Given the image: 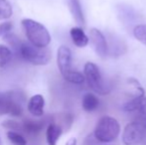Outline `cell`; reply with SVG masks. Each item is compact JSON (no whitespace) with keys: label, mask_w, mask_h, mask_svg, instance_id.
Here are the masks:
<instances>
[{"label":"cell","mask_w":146,"mask_h":145,"mask_svg":"<svg viewBox=\"0 0 146 145\" xmlns=\"http://www.w3.org/2000/svg\"><path fill=\"white\" fill-rule=\"evenodd\" d=\"M15 55L21 60L34 66H46L52 59V52L48 47L40 48L34 46L30 42L23 41L21 42Z\"/></svg>","instance_id":"obj_1"},{"label":"cell","mask_w":146,"mask_h":145,"mask_svg":"<svg viewBox=\"0 0 146 145\" xmlns=\"http://www.w3.org/2000/svg\"><path fill=\"white\" fill-rule=\"evenodd\" d=\"M22 26L28 41L34 46L47 48L51 43V35L48 29L38 21L25 18L22 20Z\"/></svg>","instance_id":"obj_2"},{"label":"cell","mask_w":146,"mask_h":145,"mask_svg":"<svg viewBox=\"0 0 146 145\" xmlns=\"http://www.w3.org/2000/svg\"><path fill=\"white\" fill-rule=\"evenodd\" d=\"M120 125L114 117L104 115L98 119L94 131V136L98 141L110 143L118 137Z\"/></svg>","instance_id":"obj_3"},{"label":"cell","mask_w":146,"mask_h":145,"mask_svg":"<svg viewBox=\"0 0 146 145\" xmlns=\"http://www.w3.org/2000/svg\"><path fill=\"white\" fill-rule=\"evenodd\" d=\"M25 101V95L19 91H10L0 93V115L9 114L20 116L23 113L22 103Z\"/></svg>","instance_id":"obj_4"},{"label":"cell","mask_w":146,"mask_h":145,"mask_svg":"<svg viewBox=\"0 0 146 145\" xmlns=\"http://www.w3.org/2000/svg\"><path fill=\"white\" fill-rule=\"evenodd\" d=\"M84 72L88 87L94 93L100 95H106L110 93V87L104 83L100 69L96 64L92 62L86 63Z\"/></svg>","instance_id":"obj_5"},{"label":"cell","mask_w":146,"mask_h":145,"mask_svg":"<svg viewBox=\"0 0 146 145\" xmlns=\"http://www.w3.org/2000/svg\"><path fill=\"white\" fill-rule=\"evenodd\" d=\"M146 135V128L136 120L129 122L124 127L122 133V142L124 145L139 144Z\"/></svg>","instance_id":"obj_6"},{"label":"cell","mask_w":146,"mask_h":145,"mask_svg":"<svg viewBox=\"0 0 146 145\" xmlns=\"http://www.w3.org/2000/svg\"><path fill=\"white\" fill-rule=\"evenodd\" d=\"M116 12L119 21L122 23V25L125 28H127V29L133 28L134 29L137 25H139V24H137L140 19L139 14L132 6L124 3L118 4L116 6Z\"/></svg>","instance_id":"obj_7"},{"label":"cell","mask_w":146,"mask_h":145,"mask_svg":"<svg viewBox=\"0 0 146 145\" xmlns=\"http://www.w3.org/2000/svg\"><path fill=\"white\" fill-rule=\"evenodd\" d=\"M90 41L94 52L98 57L104 59L108 56V40L100 30L96 28H92L90 31Z\"/></svg>","instance_id":"obj_8"},{"label":"cell","mask_w":146,"mask_h":145,"mask_svg":"<svg viewBox=\"0 0 146 145\" xmlns=\"http://www.w3.org/2000/svg\"><path fill=\"white\" fill-rule=\"evenodd\" d=\"M106 37L108 40V56L112 58H118L126 53L127 46L122 38L111 33H108Z\"/></svg>","instance_id":"obj_9"},{"label":"cell","mask_w":146,"mask_h":145,"mask_svg":"<svg viewBox=\"0 0 146 145\" xmlns=\"http://www.w3.org/2000/svg\"><path fill=\"white\" fill-rule=\"evenodd\" d=\"M57 65L63 77L72 71V51L69 47L64 45L59 47L57 52Z\"/></svg>","instance_id":"obj_10"},{"label":"cell","mask_w":146,"mask_h":145,"mask_svg":"<svg viewBox=\"0 0 146 145\" xmlns=\"http://www.w3.org/2000/svg\"><path fill=\"white\" fill-rule=\"evenodd\" d=\"M44 107L45 99L42 95H32L27 103L28 111L36 117H40L44 114Z\"/></svg>","instance_id":"obj_11"},{"label":"cell","mask_w":146,"mask_h":145,"mask_svg":"<svg viewBox=\"0 0 146 145\" xmlns=\"http://www.w3.org/2000/svg\"><path fill=\"white\" fill-rule=\"evenodd\" d=\"M67 1V5L69 8L70 12H71L72 16H73L74 20L76 23L79 25H85L86 19L85 15H84L83 8H82V4L80 0H66Z\"/></svg>","instance_id":"obj_12"},{"label":"cell","mask_w":146,"mask_h":145,"mask_svg":"<svg viewBox=\"0 0 146 145\" xmlns=\"http://www.w3.org/2000/svg\"><path fill=\"white\" fill-rule=\"evenodd\" d=\"M63 127L58 123L52 121L46 128V140L49 145H57L59 138L63 134Z\"/></svg>","instance_id":"obj_13"},{"label":"cell","mask_w":146,"mask_h":145,"mask_svg":"<svg viewBox=\"0 0 146 145\" xmlns=\"http://www.w3.org/2000/svg\"><path fill=\"white\" fill-rule=\"evenodd\" d=\"M70 35L73 43L79 48H84L90 42V38L86 35L85 31L81 27H73L70 30Z\"/></svg>","instance_id":"obj_14"},{"label":"cell","mask_w":146,"mask_h":145,"mask_svg":"<svg viewBox=\"0 0 146 145\" xmlns=\"http://www.w3.org/2000/svg\"><path fill=\"white\" fill-rule=\"evenodd\" d=\"M45 123L42 120H30L27 119L22 122V130L29 135H37L44 128Z\"/></svg>","instance_id":"obj_15"},{"label":"cell","mask_w":146,"mask_h":145,"mask_svg":"<svg viewBox=\"0 0 146 145\" xmlns=\"http://www.w3.org/2000/svg\"><path fill=\"white\" fill-rule=\"evenodd\" d=\"M82 105H83L84 110H86L88 112H92L98 107L100 99L94 93H86L83 97V101H82Z\"/></svg>","instance_id":"obj_16"},{"label":"cell","mask_w":146,"mask_h":145,"mask_svg":"<svg viewBox=\"0 0 146 145\" xmlns=\"http://www.w3.org/2000/svg\"><path fill=\"white\" fill-rule=\"evenodd\" d=\"M12 57H13V52L11 49L5 45L0 44V68L7 66L8 63L11 61Z\"/></svg>","instance_id":"obj_17"},{"label":"cell","mask_w":146,"mask_h":145,"mask_svg":"<svg viewBox=\"0 0 146 145\" xmlns=\"http://www.w3.org/2000/svg\"><path fill=\"white\" fill-rule=\"evenodd\" d=\"M13 14V8L8 0H0V21L7 20Z\"/></svg>","instance_id":"obj_18"},{"label":"cell","mask_w":146,"mask_h":145,"mask_svg":"<svg viewBox=\"0 0 146 145\" xmlns=\"http://www.w3.org/2000/svg\"><path fill=\"white\" fill-rule=\"evenodd\" d=\"M64 79L67 81H69V83H75V85H81V83H83L85 81L86 77L82 73L72 70L71 72H69L64 75Z\"/></svg>","instance_id":"obj_19"},{"label":"cell","mask_w":146,"mask_h":145,"mask_svg":"<svg viewBox=\"0 0 146 145\" xmlns=\"http://www.w3.org/2000/svg\"><path fill=\"white\" fill-rule=\"evenodd\" d=\"M7 137L14 145H27V140L25 139V137L17 131H8Z\"/></svg>","instance_id":"obj_20"},{"label":"cell","mask_w":146,"mask_h":145,"mask_svg":"<svg viewBox=\"0 0 146 145\" xmlns=\"http://www.w3.org/2000/svg\"><path fill=\"white\" fill-rule=\"evenodd\" d=\"M135 39L146 46V24H139L132 30Z\"/></svg>","instance_id":"obj_21"},{"label":"cell","mask_w":146,"mask_h":145,"mask_svg":"<svg viewBox=\"0 0 146 145\" xmlns=\"http://www.w3.org/2000/svg\"><path fill=\"white\" fill-rule=\"evenodd\" d=\"M135 120L138 121L140 124H142L146 128V99L142 103L140 109L137 110V115L135 117Z\"/></svg>","instance_id":"obj_22"},{"label":"cell","mask_w":146,"mask_h":145,"mask_svg":"<svg viewBox=\"0 0 146 145\" xmlns=\"http://www.w3.org/2000/svg\"><path fill=\"white\" fill-rule=\"evenodd\" d=\"M2 126L7 129H9L10 131H17V130L22 129V123H19L18 121L15 120H5V121L2 122Z\"/></svg>","instance_id":"obj_23"},{"label":"cell","mask_w":146,"mask_h":145,"mask_svg":"<svg viewBox=\"0 0 146 145\" xmlns=\"http://www.w3.org/2000/svg\"><path fill=\"white\" fill-rule=\"evenodd\" d=\"M12 27H13V25H12L11 22H5V23L0 24V37L9 33L11 31Z\"/></svg>","instance_id":"obj_24"},{"label":"cell","mask_w":146,"mask_h":145,"mask_svg":"<svg viewBox=\"0 0 146 145\" xmlns=\"http://www.w3.org/2000/svg\"><path fill=\"white\" fill-rule=\"evenodd\" d=\"M65 145H77V139L75 137H72L66 142Z\"/></svg>","instance_id":"obj_25"},{"label":"cell","mask_w":146,"mask_h":145,"mask_svg":"<svg viewBox=\"0 0 146 145\" xmlns=\"http://www.w3.org/2000/svg\"><path fill=\"white\" fill-rule=\"evenodd\" d=\"M0 145H1V139H0Z\"/></svg>","instance_id":"obj_26"}]
</instances>
